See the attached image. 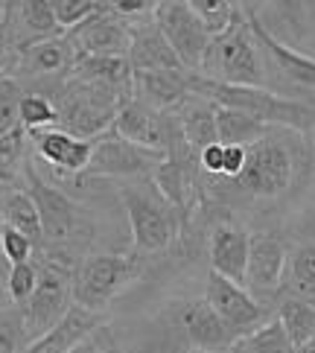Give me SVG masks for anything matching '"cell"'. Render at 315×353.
Masks as SVG:
<instances>
[{"instance_id":"24","label":"cell","mask_w":315,"mask_h":353,"mask_svg":"<svg viewBox=\"0 0 315 353\" xmlns=\"http://www.w3.org/2000/svg\"><path fill=\"white\" fill-rule=\"evenodd\" d=\"M175 120H179V129L184 134V141L190 143V149L199 155L207 143H216V105L205 97H190L187 103H181L175 108Z\"/></svg>"},{"instance_id":"49","label":"cell","mask_w":315,"mask_h":353,"mask_svg":"<svg viewBox=\"0 0 315 353\" xmlns=\"http://www.w3.org/2000/svg\"><path fill=\"white\" fill-rule=\"evenodd\" d=\"M0 196H3V193H0ZM0 228H3V208H0Z\"/></svg>"},{"instance_id":"3","label":"cell","mask_w":315,"mask_h":353,"mask_svg":"<svg viewBox=\"0 0 315 353\" xmlns=\"http://www.w3.org/2000/svg\"><path fill=\"white\" fill-rule=\"evenodd\" d=\"M53 97L59 108V129L85 137V141H94V137L108 132V125H114L120 103L132 94L70 73Z\"/></svg>"},{"instance_id":"9","label":"cell","mask_w":315,"mask_h":353,"mask_svg":"<svg viewBox=\"0 0 315 353\" xmlns=\"http://www.w3.org/2000/svg\"><path fill=\"white\" fill-rule=\"evenodd\" d=\"M152 21L158 23L163 39L179 53L184 68L199 73L201 59H205V50L213 35L205 27V21L190 9V3L187 0H161L158 9L152 12Z\"/></svg>"},{"instance_id":"42","label":"cell","mask_w":315,"mask_h":353,"mask_svg":"<svg viewBox=\"0 0 315 353\" xmlns=\"http://www.w3.org/2000/svg\"><path fill=\"white\" fill-rule=\"evenodd\" d=\"M161 0H111V9L125 18H146L158 9Z\"/></svg>"},{"instance_id":"47","label":"cell","mask_w":315,"mask_h":353,"mask_svg":"<svg viewBox=\"0 0 315 353\" xmlns=\"http://www.w3.org/2000/svg\"><path fill=\"white\" fill-rule=\"evenodd\" d=\"M3 298H9V295H6V277L0 281V307H3Z\"/></svg>"},{"instance_id":"39","label":"cell","mask_w":315,"mask_h":353,"mask_svg":"<svg viewBox=\"0 0 315 353\" xmlns=\"http://www.w3.org/2000/svg\"><path fill=\"white\" fill-rule=\"evenodd\" d=\"M269 3L274 6L277 18H281L289 30H292V35H304V27H307V3L304 0H269Z\"/></svg>"},{"instance_id":"45","label":"cell","mask_w":315,"mask_h":353,"mask_svg":"<svg viewBox=\"0 0 315 353\" xmlns=\"http://www.w3.org/2000/svg\"><path fill=\"white\" fill-rule=\"evenodd\" d=\"M309 155L315 161V123H312V129H309Z\"/></svg>"},{"instance_id":"31","label":"cell","mask_w":315,"mask_h":353,"mask_svg":"<svg viewBox=\"0 0 315 353\" xmlns=\"http://www.w3.org/2000/svg\"><path fill=\"white\" fill-rule=\"evenodd\" d=\"M27 129L15 125L0 134V187H9L18 181L23 172V149H27Z\"/></svg>"},{"instance_id":"40","label":"cell","mask_w":315,"mask_h":353,"mask_svg":"<svg viewBox=\"0 0 315 353\" xmlns=\"http://www.w3.org/2000/svg\"><path fill=\"white\" fill-rule=\"evenodd\" d=\"M111 345H114V336H111V330L105 324H99L85 339H79V342L73 345L68 353H105Z\"/></svg>"},{"instance_id":"34","label":"cell","mask_w":315,"mask_h":353,"mask_svg":"<svg viewBox=\"0 0 315 353\" xmlns=\"http://www.w3.org/2000/svg\"><path fill=\"white\" fill-rule=\"evenodd\" d=\"M39 286V263L23 260V263H9L6 272V295L12 304H27L30 295Z\"/></svg>"},{"instance_id":"43","label":"cell","mask_w":315,"mask_h":353,"mask_svg":"<svg viewBox=\"0 0 315 353\" xmlns=\"http://www.w3.org/2000/svg\"><path fill=\"white\" fill-rule=\"evenodd\" d=\"M15 44H12V35H9V27L0 21V73L3 70H12L15 65Z\"/></svg>"},{"instance_id":"21","label":"cell","mask_w":315,"mask_h":353,"mask_svg":"<svg viewBox=\"0 0 315 353\" xmlns=\"http://www.w3.org/2000/svg\"><path fill=\"white\" fill-rule=\"evenodd\" d=\"M248 245L251 234H245L239 225L219 222L210 231V272H216L228 281L245 283V266H248Z\"/></svg>"},{"instance_id":"41","label":"cell","mask_w":315,"mask_h":353,"mask_svg":"<svg viewBox=\"0 0 315 353\" xmlns=\"http://www.w3.org/2000/svg\"><path fill=\"white\" fill-rule=\"evenodd\" d=\"M199 167L205 170L207 175L222 179V172H225V143L216 141V143H207L205 149H201L199 152Z\"/></svg>"},{"instance_id":"8","label":"cell","mask_w":315,"mask_h":353,"mask_svg":"<svg viewBox=\"0 0 315 353\" xmlns=\"http://www.w3.org/2000/svg\"><path fill=\"white\" fill-rule=\"evenodd\" d=\"M161 158L163 152L137 146L111 129L94 137L91 158H88V167L82 175H88V179H129V181L149 179L152 170L161 163Z\"/></svg>"},{"instance_id":"37","label":"cell","mask_w":315,"mask_h":353,"mask_svg":"<svg viewBox=\"0 0 315 353\" xmlns=\"http://www.w3.org/2000/svg\"><path fill=\"white\" fill-rule=\"evenodd\" d=\"M50 9H53V15L59 21L61 30H73L77 23H82L85 18H91L96 9H103L99 3H94V0H47Z\"/></svg>"},{"instance_id":"12","label":"cell","mask_w":315,"mask_h":353,"mask_svg":"<svg viewBox=\"0 0 315 353\" xmlns=\"http://www.w3.org/2000/svg\"><path fill=\"white\" fill-rule=\"evenodd\" d=\"M79 56H125L132 44V23L114 9H96L73 30H68Z\"/></svg>"},{"instance_id":"27","label":"cell","mask_w":315,"mask_h":353,"mask_svg":"<svg viewBox=\"0 0 315 353\" xmlns=\"http://www.w3.org/2000/svg\"><path fill=\"white\" fill-rule=\"evenodd\" d=\"M216 105V103H213ZM272 125L260 123L257 117H251L248 111L228 108V105H216V134L222 143H236V146H248L260 141Z\"/></svg>"},{"instance_id":"16","label":"cell","mask_w":315,"mask_h":353,"mask_svg":"<svg viewBox=\"0 0 315 353\" xmlns=\"http://www.w3.org/2000/svg\"><path fill=\"white\" fill-rule=\"evenodd\" d=\"M27 134L32 137L35 155H39L47 167H53L59 175H82L85 172L94 141L77 137L65 129H59V125H47V129H35Z\"/></svg>"},{"instance_id":"28","label":"cell","mask_w":315,"mask_h":353,"mask_svg":"<svg viewBox=\"0 0 315 353\" xmlns=\"http://www.w3.org/2000/svg\"><path fill=\"white\" fill-rule=\"evenodd\" d=\"M0 208H3V225H12L21 234H27L35 239V245L44 243V231H41V216L39 208L27 190H9L0 196Z\"/></svg>"},{"instance_id":"22","label":"cell","mask_w":315,"mask_h":353,"mask_svg":"<svg viewBox=\"0 0 315 353\" xmlns=\"http://www.w3.org/2000/svg\"><path fill=\"white\" fill-rule=\"evenodd\" d=\"M125 59H129L132 70H187L155 21L132 27V44Z\"/></svg>"},{"instance_id":"25","label":"cell","mask_w":315,"mask_h":353,"mask_svg":"<svg viewBox=\"0 0 315 353\" xmlns=\"http://www.w3.org/2000/svg\"><path fill=\"white\" fill-rule=\"evenodd\" d=\"M73 73L82 79L132 94V65L125 56H79Z\"/></svg>"},{"instance_id":"19","label":"cell","mask_w":315,"mask_h":353,"mask_svg":"<svg viewBox=\"0 0 315 353\" xmlns=\"http://www.w3.org/2000/svg\"><path fill=\"white\" fill-rule=\"evenodd\" d=\"M245 21H248L251 32H254L260 50H263V53H269V59L277 65V70H281L289 82H295V85H301V88H309V91H315V59L298 53L295 47L283 44V41L266 27V23L260 21L257 12H245Z\"/></svg>"},{"instance_id":"51","label":"cell","mask_w":315,"mask_h":353,"mask_svg":"<svg viewBox=\"0 0 315 353\" xmlns=\"http://www.w3.org/2000/svg\"><path fill=\"white\" fill-rule=\"evenodd\" d=\"M94 3H99V6H103V0H94Z\"/></svg>"},{"instance_id":"13","label":"cell","mask_w":315,"mask_h":353,"mask_svg":"<svg viewBox=\"0 0 315 353\" xmlns=\"http://www.w3.org/2000/svg\"><path fill=\"white\" fill-rule=\"evenodd\" d=\"M77 47L65 35H50V39H41L30 47H23L21 53L15 56V65H12V73L23 82V79H35V82H44V79H68L73 68H77Z\"/></svg>"},{"instance_id":"15","label":"cell","mask_w":315,"mask_h":353,"mask_svg":"<svg viewBox=\"0 0 315 353\" xmlns=\"http://www.w3.org/2000/svg\"><path fill=\"white\" fill-rule=\"evenodd\" d=\"M289 251L274 234H251L248 245V266H245V289L257 301L272 298L281 292L283 274H286Z\"/></svg>"},{"instance_id":"29","label":"cell","mask_w":315,"mask_h":353,"mask_svg":"<svg viewBox=\"0 0 315 353\" xmlns=\"http://www.w3.org/2000/svg\"><path fill=\"white\" fill-rule=\"evenodd\" d=\"M295 350L298 347L292 345V339L286 336L283 324L277 319H269L266 324H260L257 330L239 336L228 353H295Z\"/></svg>"},{"instance_id":"44","label":"cell","mask_w":315,"mask_h":353,"mask_svg":"<svg viewBox=\"0 0 315 353\" xmlns=\"http://www.w3.org/2000/svg\"><path fill=\"white\" fill-rule=\"evenodd\" d=\"M243 12H257V0H234Z\"/></svg>"},{"instance_id":"20","label":"cell","mask_w":315,"mask_h":353,"mask_svg":"<svg viewBox=\"0 0 315 353\" xmlns=\"http://www.w3.org/2000/svg\"><path fill=\"white\" fill-rule=\"evenodd\" d=\"M179 321H181V330L187 333V339H190V345L199 350L228 353L231 345L236 342V333L219 319V312L207 304V298L184 304Z\"/></svg>"},{"instance_id":"52","label":"cell","mask_w":315,"mask_h":353,"mask_svg":"<svg viewBox=\"0 0 315 353\" xmlns=\"http://www.w3.org/2000/svg\"><path fill=\"white\" fill-rule=\"evenodd\" d=\"M0 190H3V187H0Z\"/></svg>"},{"instance_id":"1","label":"cell","mask_w":315,"mask_h":353,"mask_svg":"<svg viewBox=\"0 0 315 353\" xmlns=\"http://www.w3.org/2000/svg\"><path fill=\"white\" fill-rule=\"evenodd\" d=\"M190 88L196 97H205L216 105L248 111L251 117H257L260 123L272 125V129H289V132L307 134L315 123V108L295 103V99L277 97L266 91L263 85H228V82L207 79L201 73L190 70Z\"/></svg>"},{"instance_id":"26","label":"cell","mask_w":315,"mask_h":353,"mask_svg":"<svg viewBox=\"0 0 315 353\" xmlns=\"http://www.w3.org/2000/svg\"><path fill=\"white\" fill-rule=\"evenodd\" d=\"M277 321L283 324L286 336L292 345L301 347L315 339V301L301 298V295H286L277 304Z\"/></svg>"},{"instance_id":"32","label":"cell","mask_w":315,"mask_h":353,"mask_svg":"<svg viewBox=\"0 0 315 353\" xmlns=\"http://www.w3.org/2000/svg\"><path fill=\"white\" fill-rule=\"evenodd\" d=\"M18 120H21V125H23L27 132L56 125V123H59L56 99L50 97V94H41V91H23L21 108H18Z\"/></svg>"},{"instance_id":"36","label":"cell","mask_w":315,"mask_h":353,"mask_svg":"<svg viewBox=\"0 0 315 353\" xmlns=\"http://www.w3.org/2000/svg\"><path fill=\"white\" fill-rule=\"evenodd\" d=\"M27 333H23L21 307H0V353H23Z\"/></svg>"},{"instance_id":"30","label":"cell","mask_w":315,"mask_h":353,"mask_svg":"<svg viewBox=\"0 0 315 353\" xmlns=\"http://www.w3.org/2000/svg\"><path fill=\"white\" fill-rule=\"evenodd\" d=\"M286 277L292 295L315 301V243H301L289 251Z\"/></svg>"},{"instance_id":"2","label":"cell","mask_w":315,"mask_h":353,"mask_svg":"<svg viewBox=\"0 0 315 353\" xmlns=\"http://www.w3.org/2000/svg\"><path fill=\"white\" fill-rule=\"evenodd\" d=\"M120 201L132 225V239L141 254H158L167 251L181 228V213L170 205L152 179H132L129 184H120Z\"/></svg>"},{"instance_id":"23","label":"cell","mask_w":315,"mask_h":353,"mask_svg":"<svg viewBox=\"0 0 315 353\" xmlns=\"http://www.w3.org/2000/svg\"><path fill=\"white\" fill-rule=\"evenodd\" d=\"M99 324H103V321H99V312L96 310H88V307L73 304L65 312V319H61L56 327H50L44 336L27 342L23 353H68L73 345L79 342V339H85Z\"/></svg>"},{"instance_id":"38","label":"cell","mask_w":315,"mask_h":353,"mask_svg":"<svg viewBox=\"0 0 315 353\" xmlns=\"http://www.w3.org/2000/svg\"><path fill=\"white\" fill-rule=\"evenodd\" d=\"M32 251H35V239L21 234L18 228H12V225H3V228H0V254H3L6 263L30 260Z\"/></svg>"},{"instance_id":"35","label":"cell","mask_w":315,"mask_h":353,"mask_svg":"<svg viewBox=\"0 0 315 353\" xmlns=\"http://www.w3.org/2000/svg\"><path fill=\"white\" fill-rule=\"evenodd\" d=\"M21 97H23L21 79L12 77V73H0V134L21 125V120H18Z\"/></svg>"},{"instance_id":"50","label":"cell","mask_w":315,"mask_h":353,"mask_svg":"<svg viewBox=\"0 0 315 353\" xmlns=\"http://www.w3.org/2000/svg\"><path fill=\"white\" fill-rule=\"evenodd\" d=\"M105 353H120V350H117V347H114V345H111V347H108V350H105Z\"/></svg>"},{"instance_id":"4","label":"cell","mask_w":315,"mask_h":353,"mask_svg":"<svg viewBox=\"0 0 315 353\" xmlns=\"http://www.w3.org/2000/svg\"><path fill=\"white\" fill-rule=\"evenodd\" d=\"M199 73L228 85H263L266 73H263L260 61V44L248 27L245 12L228 30H222L210 39Z\"/></svg>"},{"instance_id":"18","label":"cell","mask_w":315,"mask_h":353,"mask_svg":"<svg viewBox=\"0 0 315 353\" xmlns=\"http://www.w3.org/2000/svg\"><path fill=\"white\" fill-rule=\"evenodd\" d=\"M3 23L9 27L12 44L15 53H21L23 47H30L50 35H59L61 27L50 9L47 0H6V18Z\"/></svg>"},{"instance_id":"5","label":"cell","mask_w":315,"mask_h":353,"mask_svg":"<svg viewBox=\"0 0 315 353\" xmlns=\"http://www.w3.org/2000/svg\"><path fill=\"white\" fill-rule=\"evenodd\" d=\"M73 269L77 266L65 263V254H47L44 263H39V286L27 304H21L27 342L44 336L73 307Z\"/></svg>"},{"instance_id":"10","label":"cell","mask_w":315,"mask_h":353,"mask_svg":"<svg viewBox=\"0 0 315 353\" xmlns=\"http://www.w3.org/2000/svg\"><path fill=\"white\" fill-rule=\"evenodd\" d=\"M205 298H207V304L219 312V319L236 333V339L269 321V310L263 307V301H257L243 283L228 281V277H222L216 272L207 274Z\"/></svg>"},{"instance_id":"46","label":"cell","mask_w":315,"mask_h":353,"mask_svg":"<svg viewBox=\"0 0 315 353\" xmlns=\"http://www.w3.org/2000/svg\"><path fill=\"white\" fill-rule=\"evenodd\" d=\"M295 353H315V339H312V342H307V345H301Z\"/></svg>"},{"instance_id":"14","label":"cell","mask_w":315,"mask_h":353,"mask_svg":"<svg viewBox=\"0 0 315 353\" xmlns=\"http://www.w3.org/2000/svg\"><path fill=\"white\" fill-rule=\"evenodd\" d=\"M111 129L137 146H146V149H155V152L167 155L172 132H175V117L161 114V111L143 105L134 97H125L117 108V117Z\"/></svg>"},{"instance_id":"17","label":"cell","mask_w":315,"mask_h":353,"mask_svg":"<svg viewBox=\"0 0 315 353\" xmlns=\"http://www.w3.org/2000/svg\"><path fill=\"white\" fill-rule=\"evenodd\" d=\"M132 97L161 114H170L193 97L190 70H132Z\"/></svg>"},{"instance_id":"48","label":"cell","mask_w":315,"mask_h":353,"mask_svg":"<svg viewBox=\"0 0 315 353\" xmlns=\"http://www.w3.org/2000/svg\"><path fill=\"white\" fill-rule=\"evenodd\" d=\"M187 353H216V350H199V347H193V350H187Z\"/></svg>"},{"instance_id":"33","label":"cell","mask_w":315,"mask_h":353,"mask_svg":"<svg viewBox=\"0 0 315 353\" xmlns=\"http://www.w3.org/2000/svg\"><path fill=\"white\" fill-rule=\"evenodd\" d=\"M187 3H190V9L205 21L210 35L228 30L231 23L243 15V9H239L234 0H187Z\"/></svg>"},{"instance_id":"7","label":"cell","mask_w":315,"mask_h":353,"mask_svg":"<svg viewBox=\"0 0 315 353\" xmlns=\"http://www.w3.org/2000/svg\"><path fill=\"white\" fill-rule=\"evenodd\" d=\"M292 179H295L292 149L269 129L260 141L245 146V167L234 181L243 187L248 196L274 199L289 190Z\"/></svg>"},{"instance_id":"11","label":"cell","mask_w":315,"mask_h":353,"mask_svg":"<svg viewBox=\"0 0 315 353\" xmlns=\"http://www.w3.org/2000/svg\"><path fill=\"white\" fill-rule=\"evenodd\" d=\"M23 181H27V193L32 196L35 208L41 216V231H44V243L53 245H65V239L73 236L79 225V208L65 190L53 187L47 179H41L35 167H23Z\"/></svg>"},{"instance_id":"6","label":"cell","mask_w":315,"mask_h":353,"mask_svg":"<svg viewBox=\"0 0 315 353\" xmlns=\"http://www.w3.org/2000/svg\"><path fill=\"white\" fill-rule=\"evenodd\" d=\"M143 263L134 254H91L73 269V304L105 310L125 286L141 277Z\"/></svg>"}]
</instances>
